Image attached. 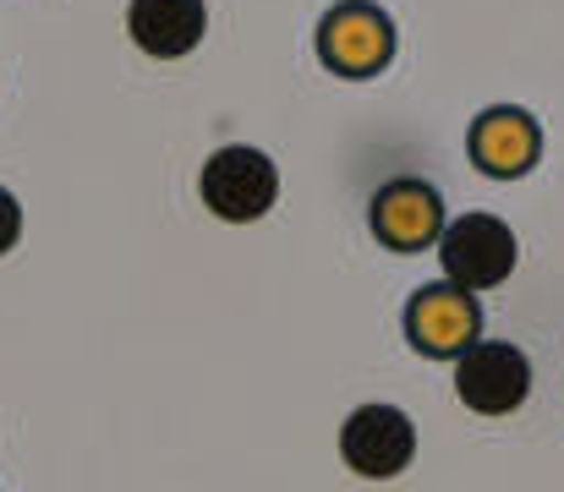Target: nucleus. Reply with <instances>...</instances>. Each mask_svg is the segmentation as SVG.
I'll return each mask as SVG.
<instances>
[{"label": "nucleus", "instance_id": "0eeeda50", "mask_svg": "<svg viewBox=\"0 0 564 492\" xmlns=\"http://www.w3.org/2000/svg\"><path fill=\"white\" fill-rule=\"evenodd\" d=\"M444 219L449 214H444L438 186H427L416 175L383 181L373 192V203H368V225H373L378 247H389V252H422V247H433L438 230H444Z\"/></svg>", "mask_w": 564, "mask_h": 492}, {"label": "nucleus", "instance_id": "f257e3e1", "mask_svg": "<svg viewBox=\"0 0 564 492\" xmlns=\"http://www.w3.org/2000/svg\"><path fill=\"white\" fill-rule=\"evenodd\" d=\"M438 269L449 285L460 291H499L510 274H516V258H521V241L516 230L499 219V214H460V219H444L438 230Z\"/></svg>", "mask_w": 564, "mask_h": 492}, {"label": "nucleus", "instance_id": "1a4fd4ad", "mask_svg": "<svg viewBox=\"0 0 564 492\" xmlns=\"http://www.w3.org/2000/svg\"><path fill=\"white\" fill-rule=\"evenodd\" d=\"M127 33L143 55L154 61H182L208 33V6L203 0H132L127 6Z\"/></svg>", "mask_w": 564, "mask_h": 492}, {"label": "nucleus", "instance_id": "9d476101", "mask_svg": "<svg viewBox=\"0 0 564 492\" xmlns=\"http://www.w3.org/2000/svg\"><path fill=\"white\" fill-rule=\"evenodd\" d=\"M17 241H22V203L0 186V258H6Z\"/></svg>", "mask_w": 564, "mask_h": 492}, {"label": "nucleus", "instance_id": "423d86ee", "mask_svg": "<svg viewBox=\"0 0 564 492\" xmlns=\"http://www.w3.org/2000/svg\"><path fill=\"white\" fill-rule=\"evenodd\" d=\"M340 460L368 477V482H389L416 460V427L400 405H357L340 427Z\"/></svg>", "mask_w": 564, "mask_h": 492}, {"label": "nucleus", "instance_id": "39448f33", "mask_svg": "<svg viewBox=\"0 0 564 492\" xmlns=\"http://www.w3.org/2000/svg\"><path fill=\"white\" fill-rule=\"evenodd\" d=\"M405 345L422 350V356H460L477 334H482V302L477 291H460L449 280L438 285H422L411 302H405Z\"/></svg>", "mask_w": 564, "mask_h": 492}, {"label": "nucleus", "instance_id": "f03ea898", "mask_svg": "<svg viewBox=\"0 0 564 492\" xmlns=\"http://www.w3.org/2000/svg\"><path fill=\"white\" fill-rule=\"evenodd\" d=\"M197 197L214 219L225 225H252L280 203V164L252 143H225L203 160Z\"/></svg>", "mask_w": 564, "mask_h": 492}, {"label": "nucleus", "instance_id": "7ed1b4c3", "mask_svg": "<svg viewBox=\"0 0 564 492\" xmlns=\"http://www.w3.org/2000/svg\"><path fill=\"white\" fill-rule=\"evenodd\" d=\"M394 44H400L394 17H389L383 6H373V0H340V6H329L324 22H318V61H324L335 77H351V83L389 72Z\"/></svg>", "mask_w": 564, "mask_h": 492}, {"label": "nucleus", "instance_id": "6e6552de", "mask_svg": "<svg viewBox=\"0 0 564 492\" xmlns=\"http://www.w3.org/2000/svg\"><path fill=\"white\" fill-rule=\"evenodd\" d=\"M466 154L494 181H521L527 170H538V160H543V127L521 105H494V110H482L471 121Z\"/></svg>", "mask_w": 564, "mask_h": 492}, {"label": "nucleus", "instance_id": "20e7f679", "mask_svg": "<svg viewBox=\"0 0 564 492\" xmlns=\"http://www.w3.org/2000/svg\"><path fill=\"white\" fill-rule=\"evenodd\" d=\"M455 394L466 411L477 416H510L527 405L532 394V361L521 345L510 339H471L460 356H455Z\"/></svg>", "mask_w": 564, "mask_h": 492}]
</instances>
